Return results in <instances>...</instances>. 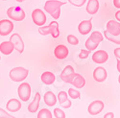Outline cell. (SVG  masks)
Masks as SVG:
<instances>
[{"instance_id":"obj_1","label":"cell","mask_w":120,"mask_h":118,"mask_svg":"<svg viewBox=\"0 0 120 118\" xmlns=\"http://www.w3.org/2000/svg\"><path fill=\"white\" fill-rule=\"evenodd\" d=\"M63 5H65V2L58 1V0H47L44 4V11L54 19H59L61 15V7Z\"/></svg>"},{"instance_id":"obj_2","label":"cell","mask_w":120,"mask_h":118,"mask_svg":"<svg viewBox=\"0 0 120 118\" xmlns=\"http://www.w3.org/2000/svg\"><path fill=\"white\" fill-rule=\"evenodd\" d=\"M7 15L10 19L15 20V21H22L26 16L24 10L19 6L10 7L7 10Z\"/></svg>"},{"instance_id":"obj_3","label":"cell","mask_w":120,"mask_h":118,"mask_svg":"<svg viewBox=\"0 0 120 118\" xmlns=\"http://www.w3.org/2000/svg\"><path fill=\"white\" fill-rule=\"evenodd\" d=\"M29 74V70L26 69V68L24 67H20V66H18V67H15L13 68V69L10 71V78H11V80L14 81V82H22L24 81L25 79L27 78Z\"/></svg>"},{"instance_id":"obj_4","label":"cell","mask_w":120,"mask_h":118,"mask_svg":"<svg viewBox=\"0 0 120 118\" xmlns=\"http://www.w3.org/2000/svg\"><path fill=\"white\" fill-rule=\"evenodd\" d=\"M17 93L21 101L27 102L31 97V86L28 83H22L17 88Z\"/></svg>"},{"instance_id":"obj_5","label":"cell","mask_w":120,"mask_h":118,"mask_svg":"<svg viewBox=\"0 0 120 118\" xmlns=\"http://www.w3.org/2000/svg\"><path fill=\"white\" fill-rule=\"evenodd\" d=\"M33 22L38 26H43L46 22V15L41 9H35L32 13Z\"/></svg>"},{"instance_id":"obj_6","label":"cell","mask_w":120,"mask_h":118,"mask_svg":"<svg viewBox=\"0 0 120 118\" xmlns=\"http://www.w3.org/2000/svg\"><path fill=\"white\" fill-rule=\"evenodd\" d=\"M14 30V23L9 19H2L0 20V36L5 37L10 35Z\"/></svg>"},{"instance_id":"obj_7","label":"cell","mask_w":120,"mask_h":118,"mask_svg":"<svg viewBox=\"0 0 120 118\" xmlns=\"http://www.w3.org/2000/svg\"><path fill=\"white\" fill-rule=\"evenodd\" d=\"M104 103L100 100H95L92 103L89 104L88 107H87V111L89 114L91 115H97L101 112L104 109Z\"/></svg>"},{"instance_id":"obj_8","label":"cell","mask_w":120,"mask_h":118,"mask_svg":"<svg viewBox=\"0 0 120 118\" xmlns=\"http://www.w3.org/2000/svg\"><path fill=\"white\" fill-rule=\"evenodd\" d=\"M10 41H11L15 46V49L18 52V53H23L24 51V42L22 41V37L19 36L18 34H13L10 37Z\"/></svg>"},{"instance_id":"obj_9","label":"cell","mask_w":120,"mask_h":118,"mask_svg":"<svg viewBox=\"0 0 120 118\" xmlns=\"http://www.w3.org/2000/svg\"><path fill=\"white\" fill-rule=\"evenodd\" d=\"M75 74V71H74V68L71 66V65H67L64 68V70L62 71L61 73V78L62 80L66 83V84H70L71 83V80L73 79V76Z\"/></svg>"},{"instance_id":"obj_10","label":"cell","mask_w":120,"mask_h":118,"mask_svg":"<svg viewBox=\"0 0 120 118\" xmlns=\"http://www.w3.org/2000/svg\"><path fill=\"white\" fill-rule=\"evenodd\" d=\"M107 76H108L107 70L104 67L99 66V67L95 68L94 71H93V78H94V80L98 83H102V82L106 81Z\"/></svg>"},{"instance_id":"obj_11","label":"cell","mask_w":120,"mask_h":118,"mask_svg":"<svg viewBox=\"0 0 120 118\" xmlns=\"http://www.w3.org/2000/svg\"><path fill=\"white\" fill-rule=\"evenodd\" d=\"M91 29H92L91 19H89V20H83L82 22H80V24L78 26L79 33L83 36L89 34V32L91 31Z\"/></svg>"},{"instance_id":"obj_12","label":"cell","mask_w":120,"mask_h":118,"mask_svg":"<svg viewBox=\"0 0 120 118\" xmlns=\"http://www.w3.org/2000/svg\"><path fill=\"white\" fill-rule=\"evenodd\" d=\"M109 55L104 50H98L92 55V61L96 63H104L108 61Z\"/></svg>"},{"instance_id":"obj_13","label":"cell","mask_w":120,"mask_h":118,"mask_svg":"<svg viewBox=\"0 0 120 118\" xmlns=\"http://www.w3.org/2000/svg\"><path fill=\"white\" fill-rule=\"evenodd\" d=\"M68 53H69L68 48L63 44L58 45L54 50V55L59 60H64V59H65L68 56Z\"/></svg>"},{"instance_id":"obj_14","label":"cell","mask_w":120,"mask_h":118,"mask_svg":"<svg viewBox=\"0 0 120 118\" xmlns=\"http://www.w3.org/2000/svg\"><path fill=\"white\" fill-rule=\"evenodd\" d=\"M107 31L113 36L120 34V22L115 20H109L107 23Z\"/></svg>"},{"instance_id":"obj_15","label":"cell","mask_w":120,"mask_h":118,"mask_svg":"<svg viewBox=\"0 0 120 118\" xmlns=\"http://www.w3.org/2000/svg\"><path fill=\"white\" fill-rule=\"evenodd\" d=\"M6 109L11 112H16L21 109V103L17 99H11L8 101L6 105Z\"/></svg>"},{"instance_id":"obj_16","label":"cell","mask_w":120,"mask_h":118,"mask_svg":"<svg viewBox=\"0 0 120 118\" xmlns=\"http://www.w3.org/2000/svg\"><path fill=\"white\" fill-rule=\"evenodd\" d=\"M15 49V46L11 41H3L0 44V52L4 55H11Z\"/></svg>"},{"instance_id":"obj_17","label":"cell","mask_w":120,"mask_h":118,"mask_svg":"<svg viewBox=\"0 0 120 118\" xmlns=\"http://www.w3.org/2000/svg\"><path fill=\"white\" fill-rule=\"evenodd\" d=\"M41 94H39L38 92L36 93L35 97H34V99L33 101L31 102V104H30L28 106V111L29 112H31V113H35L38 110V107H39V101H41Z\"/></svg>"},{"instance_id":"obj_18","label":"cell","mask_w":120,"mask_h":118,"mask_svg":"<svg viewBox=\"0 0 120 118\" xmlns=\"http://www.w3.org/2000/svg\"><path fill=\"white\" fill-rule=\"evenodd\" d=\"M70 84L72 85H74L75 87H77V88H82L86 85V80H85V78L82 75H80L78 73H75Z\"/></svg>"},{"instance_id":"obj_19","label":"cell","mask_w":120,"mask_h":118,"mask_svg":"<svg viewBox=\"0 0 120 118\" xmlns=\"http://www.w3.org/2000/svg\"><path fill=\"white\" fill-rule=\"evenodd\" d=\"M99 10V1L98 0H88L86 5V12L89 15H95Z\"/></svg>"},{"instance_id":"obj_20","label":"cell","mask_w":120,"mask_h":118,"mask_svg":"<svg viewBox=\"0 0 120 118\" xmlns=\"http://www.w3.org/2000/svg\"><path fill=\"white\" fill-rule=\"evenodd\" d=\"M41 82H42L44 85H50L54 84L56 77H55V75H54L52 72L45 71V72H43V73L41 74Z\"/></svg>"},{"instance_id":"obj_21","label":"cell","mask_w":120,"mask_h":118,"mask_svg":"<svg viewBox=\"0 0 120 118\" xmlns=\"http://www.w3.org/2000/svg\"><path fill=\"white\" fill-rule=\"evenodd\" d=\"M43 100L48 107H53L57 103V97L52 91H47L43 96Z\"/></svg>"},{"instance_id":"obj_22","label":"cell","mask_w":120,"mask_h":118,"mask_svg":"<svg viewBox=\"0 0 120 118\" xmlns=\"http://www.w3.org/2000/svg\"><path fill=\"white\" fill-rule=\"evenodd\" d=\"M104 36H105V37L108 39V41H112V42H113V43H115V44H120V34L117 35V36H113V35H112V34H109V33L106 30V31L104 32Z\"/></svg>"},{"instance_id":"obj_23","label":"cell","mask_w":120,"mask_h":118,"mask_svg":"<svg viewBox=\"0 0 120 118\" xmlns=\"http://www.w3.org/2000/svg\"><path fill=\"white\" fill-rule=\"evenodd\" d=\"M50 26H51V36L54 38L59 37L60 36V30H59V24L56 20L50 22Z\"/></svg>"},{"instance_id":"obj_24","label":"cell","mask_w":120,"mask_h":118,"mask_svg":"<svg viewBox=\"0 0 120 118\" xmlns=\"http://www.w3.org/2000/svg\"><path fill=\"white\" fill-rule=\"evenodd\" d=\"M89 38L91 39L92 41L96 42V43H100V42H102L103 41V39H104V36L98 32V31H95V32H92L90 37H89Z\"/></svg>"},{"instance_id":"obj_25","label":"cell","mask_w":120,"mask_h":118,"mask_svg":"<svg viewBox=\"0 0 120 118\" xmlns=\"http://www.w3.org/2000/svg\"><path fill=\"white\" fill-rule=\"evenodd\" d=\"M38 118H53V115L49 110L47 109H42L38 111Z\"/></svg>"},{"instance_id":"obj_26","label":"cell","mask_w":120,"mask_h":118,"mask_svg":"<svg viewBox=\"0 0 120 118\" xmlns=\"http://www.w3.org/2000/svg\"><path fill=\"white\" fill-rule=\"evenodd\" d=\"M85 45H86V47L87 50H89V51H93V50H95V49L98 47L99 43H96V42L92 41L91 39L88 37V38L86 39V41Z\"/></svg>"},{"instance_id":"obj_27","label":"cell","mask_w":120,"mask_h":118,"mask_svg":"<svg viewBox=\"0 0 120 118\" xmlns=\"http://www.w3.org/2000/svg\"><path fill=\"white\" fill-rule=\"evenodd\" d=\"M68 95L70 96V98L72 99H79L81 97V94L78 90H75L74 88H69L68 89Z\"/></svg>"},{"instance_id":"obj_28","label":"cell","mask_w":120,"mask_h":118,"mask_svg":"<svg viewBox=\"0 0 120 118\" xmlns=\"http://www.w3.org/2000/svg\"><path fill=\"white\" fill-rule=\"evenodd\" d=\"M67 42L71 45H77V44H79V39L74 35H68L67 36Z\"/></svg>"},{"instance_id":"obj_29","label":"cell","mask_w":120,"mask_h":118,"mask_svg":"<svg viewBox=\"0 0 120 118\" xmlns=\"http://www.w3.org/2000/svg\"><path fill=\"white\" fill-rule=\"evenodd\" d=\"M68 2L75 7H82L83 5H85L86 0H68Z\"/></svg>"},{"instance_id":"obj_30","label":"cell","mask_w":120,"mask_h":118,"mask_svg":"<svg viewBox=\"0 0 120 118\" xmlns=\"http://www.w3.org/2000/svg\"><path fill=\"white\" fill-rule=\"evenodd\" d=\"M58 99H59V103H60V104L64 103V101L67 100V93H66L65 91L59 92V94H58Z\"/></svg>"},{"instance_id":"obj_31","label":"cell","mask_w":120,"mask_h":118,"mask_svg":"<svg viewBox=\"0 0 120 118\" xmlns=\"http://www.w3.org/2000/svg\"><path fill=\"white\" fill-rule=\"evenodd\" d=\"M54 116L56 118H65V113L61 109H55L54 110Z\"/></svg>"},{"instance_id":"obj_32","label":"cell","mask_w":120,"mask_h":118,"mask_svg":"<svg viewBox=\"0 0 120 118\" xmlns=\"http://www.w3.org/2000/svg\"><path fill=\"white\" fill-rule=\"evenodd\" d=\"M91 51H89V50H85V49H82L81 52H80L79 54V58L80 59H82V60H85V59H86L89 55V53H90Z\"/></svg>"},{"instance_id":"obj_33","label":"cell","mask_w":120,"mask_h":118,"mask_svg":"<svg viewBox=\"0 0 120 118\" xmlns=\"http://www.w3.org/2000/svg\"><path fill=\"white\" fill-rule=\"evenodd\" d=\"M0 118H15V116H12L10 113L6 112L3 109L0 107Z\"/></svg>"},{"instance_id":"obj_34","label":"cell","mask_w":120,"mask_h":118,"mask_svg":"<svg viewBox=\"0 0 120 118\" xmlns=\"http://www.w3.org/2000/svg\"><path fill=\"white\" fill-rule=\"evenodd\" d=\"M61 105V107H63V109H69V107H71V105H72V103H71V101L70 100H66V101H64V103H62V104H60Z\"/></svg>"},{"instance_id":"obj_35","label":"cell","mask_w":120,"mask_h":118,"mask_svg":"<svg viewBox=\"0 0 120 118\" xmlns=\"http://www.w3.org/2000/svg\"><path fill=\"white\" fill-rule=\"evenodd\" d=\"M113 53H114V56L116 57V59H119V60H120V48H116V49H114Z\"/></svg>"},{"instance_id":"obj_36","label":"cell","mask_w":120,"mask_h":118,"mask_svg":"<svg viewBox=\"0 0 120 118\" xmlns=\"http://www.w3.org/2000/svg\"><path fill=\"white\" fill-rule=\"evenodd\" d=\"M104 118H114V114L113 112H108L104 115Z\"/></svg>"},{"instance_id":"obj_37","label":"cell","mask_w":120,"mask_h":118,"mask_svg":"<svg viewBox=\"0 0 120 118\" xmlns=\"http://www.w3.org/2000/svg\"><path fill=\"white\" fill-rule=\"evenodd\" d=\"M113 5L115 8L120 9V0H113Z\"/></svg>"},{"instance_id":"obj_38","label":"cell","mask_w":120,"mask_h":118,"mask_svg":"<svg viewBox=\"0 0 120 118\" xmlns=\"http://www.w3.org/2000/svg\"><path fill=\"white\" fill-rule=\"evenodd\" d=\"M115 18H116V20H117V21L120 22V10L115 13Z\"/></svg>"},{"instance_id":"obj_39","label":"cell","mask_w":120,"mask_h":118,"mask_svg":"<svg viewBox=\"0 0 120 118\" xmlns=\"http://www.w3.org/2000/svg\"><path fill=\"white\" fill-rule=\"evenodd\" d=\"M116 67H117L118 72L120 73V60H119V59H117V65H116Z\"/></svg>"},{"instance_id":"obj_40","label":"cell","mask_w":120,"mask_h":118,"mask_svg":"<svg viewBox=\"0 0 120 118\" xmlns=\"http://www.w3.org/2000/svg\"><path fill=\"white\" fill-rule=\"evenodd\" d=\"M15 1H17V2H19V3H21V2L25 1V0H15Z\"/></svg>"},{"instance_id":"obj_41","label":"cell","mask_w":120,"mask_h":118,"mask_svg":"<svg viewBox=\"0 0 120 118\" xmlns=\"http://www.w3.org/2000/svg\"><path fill=\"white\" fill-rule=\"evenodd\" d=\"M118 83L120 84V75H119V77H118Z\"/></svg>"},{"instance_id":"obj_42","label":"cell","mask_w":120,"mask_h":118,"mask_svg":"<svg viewBox=\"0 0 120 118\" xmlns=\"http://www.w3.org/2000/svg\"><path fill=\"white\" fill-rule=\"evenodd\" d=\"M2 1H6V0H2Z\"/></svg>"},{"instance_id":"obj_43","label":"cell","mask_w":120,"mask_h":118,"mask_svg":"<svg viewBox=\"0 0 120 118\" xmlns=\"http://www.w3.org/2000/svg\"><path fill=\"white\" fill-rule=\"evenodd\" d=\"M0 60H1V57H0Z\"/></svg>"}]
</instances>
